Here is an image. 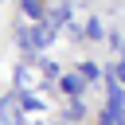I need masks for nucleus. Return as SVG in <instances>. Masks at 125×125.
Listing matches in <instances>:
<instances>
[{"label": "nucleus", "instance_id": "obj_1", "mask_svg": "<svg viewBox=\"0 0 125 125\" xmlns=\"http://www.w3.org/2000/svg\"><path fill=\"white\" fill-rule=\"evenodd\" d=\"M109 109H117V117L125 121V86H121L117 78L109 82Z\"/></svg>", "mask_w": 125, "mask_h": 125}, {"label": "nucleus", "instance_id": "obj_2", "mask_svg": "<svg viewBox=\"0 0 125 125\" xmlns=\"http://www.w3.org/2000/svg\"><path fill=\"white\" fill-rule=\"evenodd\" d=\"M62 90H66L70 98H78V94L86 90V78H82V74H62Z\"/></svg>", "mask_w": 125, "mask_h": 125}, {"label": "nucleus", "instance_id": "obj_3", "mask_svg": "<svg viewBox=\"0 0 125 125\" xmlns=\"http://www.w3.org/2000/svg\"><path fill=\"white\" fill-rule=\"evenodd\" d=\"M82 35H90V39H102V35H105V31H102V20H98V16H90V20H86V31H82Z\"/></svg>", "mask_w": 125, "mask_h": 125}, {"label": "nucleus", "instance_id": "obj_4", "mask_svg": "<svg viewBox=\"0 0 125 125\" xmlns=\"http://www.w3.org/2000/svg\"><path fill=\"white\" fill-rule=\"evenodd\" d=\"M23 16H31V20H43V0H23Z\"/></svg>", "mask_w": 125, "mask_h": 125}, {"label": "nucleus", "instance_id": "obj_5", "mask_svg": "<svg viewBox=\"0 0 125 125\" xmlns=\"http://www.w3.org/2000/svg\"><path fill=\"white\" fill-rule=\"evenodd\" d=\"M78 74H82L86 82H90V78H94V82L102 78V70H98V62H82V66H78Z\"/></svg>", "mask_w": 125, "mask_h": 125}, {"label": "nucleus", "instance_id": "obj_6", "mask_svg": "<svg viewBox=\"0 0 125 125\" xmlns=\"http://www.w3.org/2000/svg\"><path fill=\"white\" fill-rule=\"evenodd\" d=\"M113 78H117V82H121V86H125V59H121V62H117V66H113Z\"/></svg>", "mask_w": 125, "mask_h": 125}, {"label": "nucleus", "instance_id": "obj_7", "mask_svg": "<svg viewBox=\"0 0 125 125\" xmlns=\"http://www.w3.org/2000/svg\"><path fill=\"white\" fill-rule=\"evenodd\" d=\"M0 125H20V121H16V117H4V113H0Z\"/></svg>", "mask_w": 125, "mask_h": 125}]
</instances>
